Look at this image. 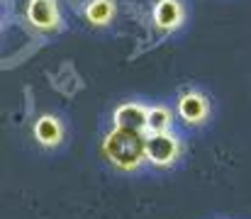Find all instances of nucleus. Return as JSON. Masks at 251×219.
Segmentation results:
<instances>
[{"label":"nucleus","instance_id":"1","mask_svg":"<svg viewBox=\"0 0 251 219\" xmlns=\"http://www.w3.org/2000/svg\"><path fill=\"white\" fill-rule=\"evenodd\" d=\"M102 156L120 170L132 173L147 161V134L127 132V129H112L102 139Z\"/></svg>","mask_w":251,"mask_h":219},{"label":"nucleus","instance_id":"2","mask_svg":"<svg viewBox=\"0 0 251 219\" xmlns=\"http://www.w3.org/2000/svg\"><path fill=\"white\" fill-rule=\"evenodd\" d=\"M183 153V144L176 134H147V161L156 168H168Z\"/></svg>","mask_w":251,"mask_h":219},{"label":"nucleus","instance_id":"3","mask_svg":"<svg viewBox=\"0 0 251 219\" xmlns=\"http://www.w3.org/2000/svg\"><path fill=\"white\" fill-rule=\"evenodd\" d=\"M27 22L39 32H54L61 24V12L56 0H29L27 2Z\"/></svg>","mask_w":251,"mask_h":219},{"label":"nucleus","instance_id":"4","mask_svg":"<svg viewBox=\"0 0 251 219\" xmlns=\"http://www.w3.org/2000/svg\"><path fill=\"white\" fill-rule=\"evenodd\" d=\"M112 120H115V127H117V129L147 134L149 107H144L142 102H125V105H120V107L115 110Z\"/></svg>","mask_w":251,"mask_h":219},{"label":"nucleus","instance_id":"5","mask_svg":"<svg viewBox=\"0 0 251 219\" xmlns=\"http://www.w3.org/2000/svg\"><path fill=\"white\" fill-rule=\"evenodd\" d=\"M151 17H154L156 29L173 32V29H178V27L183 24V20H185V7H183L180 0H159V2L154 5Z\"/></svg>","mask_w":251,"mask_h":219},{"label":"nucleus","instance_id":"6","mask_svg":"<svg viewBox=\"0 0 251 219\" xmlns=\"http://www.w3.org/2000/svg\"><path fill=\"white\" fill-rule=\"evenodd\" d=\"M210 115V102L202 93H185L178 100V117L185 124H202Z\"/></svg>","mask_w":251,"mask_h":219},{"label":"nucleus","instance_id":"7","mask_svg":"<svg viewBox=\"0 0 251 219\" xmlns=\"http://www.w3.org/2000/svg\"><path fill=\"white\" fill-rule=\"evenodd\" d=\"M34 139L44 148H54L64 142V124L54 115H42L34 122Z\"/></svg>","mask_w":251,"mask_h":219},{"label":"nucleus","instance_id":"8","mask_svg":"<svg viewBox=\"0 0 251 219\" xmlns=\"http://www.w3.org/2000/svg\"><path fill=\"white\" fill-rule=\"evenodd\" d=\"M112 17H115V2L112 0H90L85 5V20L95 27L110 24Z\"/></svg>","mask_w":251,"mask_h":219},{"label":"nucleus","instance_id":"9","mask_svg":"<svg viewBox=\"0 0 251 219\" xmlns=\"http://www.w3.org/2000/svg\"><path fill=\"white\" fill-rule=\"evenodd\" d=\"M173 124V112L166 105H151L147 120V134H168Z\"/></svg>","mask_w":251,"mask_h":219}]
</instances>
